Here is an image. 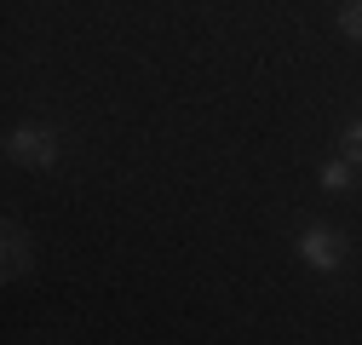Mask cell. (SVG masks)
Here are the masks:
<instances>
[{"label":"cell","instance_id":"6da1fadb","mask_svg":"<svg viewBox=\"0 0 362 345\" xmlns=\"http://www.w3.org/2000/svg\"><path fill=\"white\" fill-rule=\"evenodd\" d=\"M299 259H305L310 271H322V276H328V271H339V265H345V236H339V230H316V225H310V230H299Z\"/></svg>","mask_w":362,"mask_h":345},{"label":"cell","instance_id":"7a4b0ae2","mask_svg":"<svg viewBox=\"0 0 362 345\" xmlns=\"http://www.w3.org/2000/svg\"><path fill=\"white\" fill-rule=\"evenodd\" d=\"M6 156L23 161V167H52V161H58V139H52V127H18V133L6 139Z\"/></svg>","mask_w":362,"mask_h":345},{"label":"cell","instance_id":"5b68a950","mask_svg":"<svg viewBox=\"0 0 362 345\" xmlns=\"http://www.w3.org/2000/svg\"><path fill=\"white\" fill-rule=\"evenodd\" d=\"M339 144H345V161H351V167H362V115L345 127V139H339Z\"/></svg>","mask_w":362,"mask_h":345},{"label":"cell","instance_id":"8992f818","mask_svg":"<svg viewBox=\"0 0 362 345\" xmlns=\"http://www.w3.org/2000/svg\"><path fill=\"white\" fill-rule=\"evenodd\" d=\"M339 29H345V35L356 40V47H362V0H351V6L339 12Z\"/></svg>","mask_w":362,"mask_h":345},{"label":"cell","instance_id":"3957f363","mask_svg":"<svg viewBox=\"0 0 362 345\" xmlns=\"http://www.w3.org/2000/svg\"><path fill=\"white\" fill-rule=\"evenodd\" d=\"M6 276H23L29 271V242H23V230L18 225H6V265H0Z\"/></svg>","mask_w":362,"mask_h":345},{"label":"cell","instance_id":"277c9868","mask_svg":"<svg viewBox=\"0 0 362 345\" xmlns=\"http://www.w3.org/2000/svg\"><path fill=\"white\" fill-rule=\"evenodd\" d=\"M351 185H356V167H351L345 156L322 167V190H334V196H339V190H351Z\"/></svg>","mask_w":362,"mask_h":345}]
</instances>
